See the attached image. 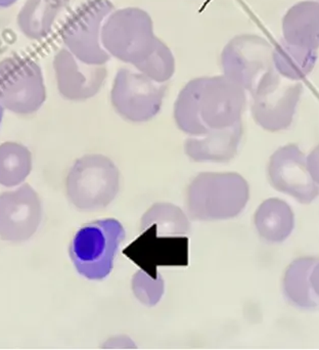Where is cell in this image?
I'll return each mask as SVG.
<instances>
[{
  "label": "cell",
  "instance_id": "obj_24",
  "mask_svg": "<svg viewBox=\"0 0 319 350\" xmlns=\"http://www.w3.org/2000/svg\"><path fill=\"white\" fill-rule=\"evenodd\" d=\"M133 294L143 306L153 308L157 306L164 295V280L159 275L153 278L143 271H137L131 281Z\"/></svg>",
  "mask_w": 319,
  "mask_h": 350
},
{
  "label": "cell",
  "instance_id": "obj_20",
  "mask_svg": "<svg viewBox=\"0 0 319 350\" xmlns=\"http://www.w3.org/2000/svg\"><path fill=\"white\" fill-rule=\"evenodd\" d=\"M70 0H28L18 18L20 28L33 39L44 38Z\"/></svg>",
  "mask_w": 319,
  "mask_h": 350
},
{
  "label": "cell",
  "instance_id": "obj_3",
  "mask_svg": "<svg viewBox=\"0 0 319 350\" xmlns=\"http://www.w3.org/2000/svg\"><path fill=\"white\" fill-rule=\"evenodd\" d=\"M160 40L152 16L143 8L114 10L102 25V43L107 53L135 68L152 55Z\"/></svg>",
  "mask_w": 319,
  "mask_h": 350
},
{
  "label": "cell",
  "instance_id": "obj_4",
  "mask_svg": "<svg viewBox=\"0 0 319 350\" xmlns=\"http://www.w3.org/2000/svg\"><path fill=\"white\" fill-rule=\"evenodd\" d=\"M120 185L121 174L116 164L100 154L78 159L66 178L70 202L83 211H94L110 205L118 195Z\"/></svg>",
  "mask_w": 319,
  "mask_h": 350
},
{
  "label": "cell",
  "instance_id": "obj_10",
  "mask_svg": "<svg viewBox=\"0 0 319 350\" xmlns=\"http://www.w3.org/2000/svg\"><path fill=\"white\" fill-rule=\"evenodd\" d=\"M114 10L110 0H92L84 4L64 29L66 49L88 65H106L112 57L102 46V29Z\"/></svg>",
  "mask_w": 319,
  "mask_h": 350
},
{
  "label": "cell",
  "instance_id": "obj_28",
  "mask_svg": "<svg viewBox=\"0 0 319 350\" xmlns=\"http://www.w3.org/2000/svg\"><path fill=\"white\" fill-rule=\"evenodd\" d=\"M4 107L2 106L1 102H0V124H1L2 118H3Z\"/></svg>",
  "mask_w": 319,
  "mask_h": 350
},
{
  "label": "cell",
  "instance_id": "obj_9",
  "mask_svg": "<svg viewBox=\"0 0 319 350\" xmlns=\"http://www.w3.org/2000/svg\"><path fill=\"white\" fill-rule=\"evenodd\" d=\"M273 53V45L263 37L238 35L222 49V73L252 94L261 79L275 69Z\"/></svg>",
  "mask_w": 319,
  "mask_h": 350
},
{
  "label": "cell",
  "instance_id": "obj_8",
  "mask_svg": "<svg viewBox=\"0 0 319 350\" xmlns=\"http://www.w3.org/2000/svg\"><path fill=\"white\" fill-rule=\"evenodd\" d=\"M46 100L40 66L30 59L12 57L0 63V102L4 109L28 115Z\"/></svg>",
  "mask_w": 319,
  "mask_h": 350
},
{
  "label": "cell",
  "instance_id": "obj_14",
  "mask_svg": "<svg viewBox=\"0 0 319 350\" xmlns=\"http://www.w3.org/2000/svg\"><path fill=\"white\" fill-rule=\"evenodd\" d=\"M57 90L69 100L82 102L96 96L108 78L106 65H88L67 49L57 51L53 59Z\"/></svg>",
  "mask_w": 319,
  "mask_h": 350
},
{
  "label": "cell",
  "instance_id": "obj_25",
  "mask_svg": "<svg viewBox=\"0 0 319 350\" xmlns=\"http://www.w3.org/2000/svg\"><path fill=\"white\" fill-rule=\"evenodd\" d=\"M306 162H307L308 172L311 175L312 179L316 185H319V144L306 157Z\"/></svg>",
  "mask_w": 319,
  "mask_h": 350
},
{
  "label": "cell",
  "instance_id": "obj_5",
  "mask_svg": "<svg viewBox=\"0 0 319 350\" xmlns=\"http://www.w3.org/2000/svg\"><path fill=\"white\" fill-rule=\"evenodd\" d=\"M124 239V228L114 218L98 220L80 228L70 247V256L78 273L92 281L106 279Z\"/></svg>",
  "mask_w": 319,
  "mask_h": 350
},
{
  "label": "cell",
  "instance_id": "obj_7",
  "mask_svg": "<svg viewBox=\"0 0 319 350\" xmlns=\"http://www.w3.org/2000/svg\"><path fill=\"white\" fill-rule=\"evenodd\" d=\"M166 90V84L153 81L137 69L122 68L113 81L111 104L125 120L148 122L159 114Z\"/></svg>",
  "mask_w": 319,
  "mask_h": 350
},
{
  "label": "cell",
  "instance_id": "obj_11",
  "mask_svg": "<svg viewBox=\"0 0 319 350\" xmlns=\"http://www.w3.org/2000/svg\"><path fill=\"white\" fill-rule=\"evenodd\" d=\"M267 176L273 189L305 205L319 196L318 185L308 172L305 154L295 144L283 146L271 155Z\"/></svg>",
  "mask_w": 319,
  "mask_h": 350
},
{
  "label": "cell",
  "instance_id": "obj_19",
  "mask_svg": "<svg viewBox=\"0 0 319 350\" xmlns=\"http://www.w3.org/2000/svg\"><path fill=\"white\" fill-rule=\"evenodd\" d=\"M318 51L279 41L273 46V62L275 71L290 81H300L307 77L318 62Z\"/></svg>",
  "mask_w": 319,
  "mask_h": 350
},
{
  "label": "cell",
  "instance_id": "obj_16",
  "mask_svg": "<svg viewBox=\"0 0 319 350\" xmlns=\"http://www.w3.org/2000/svg\"><path fill=\"white\" fill-rule=\"evenodd\" d=\"M283 39L310 51L319 49V2L304 0L288 10L281 22Z\"/></svg>",
  "mask_w": 319,
  "mask_h": 350
},
{
  "label": "cell",
  "instance_id": "obj_23",
  "mask_svg": "<svg viewBox=\"0 0 319 350\" xmlns=\"http://www.w3.org/2000/svg\"><path fill=\"white\" fill-rule=\"evenodd\" d=\"M135 69L157 83L166 84L174 76L176 63L168 45L160 40L152 55Z\"/></svg>",
  "mask_w": 319,
  "mask_h": 350
},
{
  "label": "cell",
  "instance_id": "obj_18",
  "mask_svg": "<svg viewBox=\"0 0 319 350\" xmlns=\"http://www.w3.org/2000/svg\"><path fill=\"white\" fill-rule=\"evenodd\" d=\"M318 261L314 257H300L286 269L283 291L288 299L298 308L314 310L318 306L310 284V273Z\"/></svg>",
  "mask_w": 319,
  "mask_h": 350
},
{
  "label": "cell",
  "instance_id": "obj_6",
  "mask_svg": "<svg viewBox=\"0 0 319 350\" xmlns=\"http://www.w3.org/2000/svg\"><path fill=\"white\" fill-rule=\"evenodd\" d=\"M302 94L301 82L283 81L275 69L271 70L251 94L253 119L268 133L286 131L293 123Z\"/></svg>",
  "mask_w": 319,
  "mask_h": 350
},
{
  "label": "cell",
  "instance_id": "obj_26",
  "mask_svg": "<svg viewBox=\"0 0 319 350\" xmlns=\"http://www.w3.org/2000/svg\"><path fill=\"white\" fill-rule=\"evenodd\" d=\"M310 284H311L312 290H314L316 297L319 298V260L314 265V269L310 273Z\"/></svg>",
  "mask_w": 319,
  "mask_h": 350
},
{
  "label": "cell",
  "instance_id": "obj_17",
  "mask_svg": "<svg viewBox=\"0 0 319 350\" xmlns=\"http://www.w3.org/2000/svg\"><path fill=\"white\" fill-rule=\"evenodd\" d=\"M254 224L261 238L271 243H281L293 232L295 214L287 202L271 198L262 202L255 212Z\"/></svg>",
  "mask_w": 319,
  "mask_h": 350
},
{
  "label": "cell",
  "instance_id": "obj_13",
  "mask_svg": "<svg viewBox=\"0 0 319 350\" xmlns=\"http://www.w3.org/2000/svg\"><path fill=\"white\" fill-rule=\"evenodd\" d=\"M42 219L38 193L30 185L0 193V238L8 242H24L32 238Z\"/></svg>",
  "mask_w": 319,
  "mask_h": 350
},
{
  "label": "cell",
  "instance_id": "obj_15",
  "mask_svg": "<svg viewBox=\"0 0 319 350\" xmlns=\"http://www.w3.org/2000/svg\"><path fill=\"white\" fill-rule=\"evenodd\" d=\"M244 135L242 121L227 129H213L205 135L191 137L184 143V153L197 163H227L236 154Z\"/></svg>",
  "mask_w": 319,
  "mask_h": 350
},
{
  "label": "cell",
  "instance_id": "obj_22",
  "mask_svg": "<svg viewBox=\"0 0 319 350\" xmlns=\"http://www.w3.org/2000/svg\"><path fill=\"white\" fill-rule=\"evenodd\" d=\"M32 170V155L23 145H0V185L12 187L22 183Z\"/></svg>",
  "mask_w": 319,
  "mask_h": 350
},
{
  "label": "cell",
  "instance_id": "obj_2",
  "mask_svg": "<svg viewBox=\"0 0 319 350\" xmlns=\"http://www.w3.org/2000/svg\"><path fill=\"white\" fill-rule=\"evenodd\" d=\"M250 199L248 181L236 172H203L186 189L189 217L201 221L232 219Z\"/></svg>",
  "mask_w": 319,
  "mask_h": 350
},
{
  "label": "cell",
  "instance_id": "obj_12",
  "mask_svg": "<svg viewBox=\"0 0 319 350\" xmlns=\"http://www.w3.org/2000/svg\"><path fill=\"white\" fill-rule=\"evenodd\" d=\"M123 254L151 277H159V267H186L189 265V239L183 236H158L154 224L133 241Z\"/></svg>",
  "mask_w": 319,
  "mask_h": 350
},
{
  "label": "cell",
  "instance_id": "obj_21",
  "mask_svg": "<svg viewBox=\"0 0 319 350\" xmlns=\"http://www.w3.org/2000/svg\"><path fill=\"white\" fill-rule=\"evenodd\" d=\"M154 224L162 236H185L191 230L184 212L171 203L154 204L141 217L139 230L143 232Z\"/></svg>",
  "mask_w": 319,
  "mask_h": 350
},
{
  "label": "cell",
  "instance_id": "obj_1",
  "mask_svg": "<svg viewBox=\"0 0 319 350\" xmlns=\"http://www.w3.org/2000/svg\"><path fill=\"white\" fill-rule=\"evenodd\" d=\"M247 92L223 74L187 82L174 104V120L191 137L234 126L246 110Z\"/></svg>",
  "mask_w": 319,
  "mask_h": 350
},
{
  "label": "cell",
  "instance_id": "obj_27",
  "mask_svg": "<svg viewBox=\"0 0 319 350\" xmlns=\"http://www.w3.org/2000/svg\"><path fill=\"white\" fill-rule=\"evenodd\" d=\"M16 1V0H0V8H8Z\"/></svg>",
  "mask_w": 319,
  "mask_h": 350
}]
</instances>
